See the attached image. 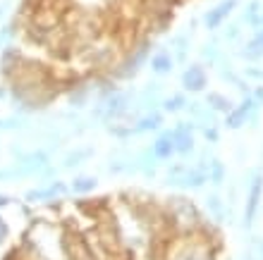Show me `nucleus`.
I'll use <instances>...</instances> for the list:
<instances>
[{"mask_svg":"<svg viewBox=\"0 0 263 260\" xmlns=\"http://www.w3.org/2000/svg\"><path fill=\"white\" fill-rule=\"evenodd\" d=\"M151 155L156 160H170L175 155V144H173V131H165L160 134L151 146Z\"/></svg>","mask_w":263,"mask_h":260,"instance_id":"7","label":"nucleus"},{"mask_svg":"<svg viewBox=\"0 0 263 260\" xmlns=\"http://www.w3.org/2000/svg\"><path fill=\"white\" fill-rule=\"evenodd\" d=\"M173 65H175V57L167 50H160V53H156L151 57V72H156V74H170Z\"/></svg>","mask_w":263,"mask_h":260,"instance_id":"10","label":"nucleus"},{"mask_svg":"<svg viewBox=\"0 0 263 260\" xmlns=\"http://www.w3.org/2000/svg\"><path fill=\"white\" fill-rule=\"evenodd\" d=\"M254 255H256L258 260H263V239H258L256 244H254Z\"/></svg>","mask_w":263,"mask_h":260,"instance_id":"24","label":"nucleus"},{"mask_svg":"<svg viewBox=\"0 0 263 260\" xmlns=\"http://www.w3.org/2000/svg\"><path fill=\"white\" fill-rule=\"evenodd\" d=\"M258 110H261V105H258L251 96L242 98V103L235 105V108L225 115V127H228V129H242L244 124H249L251 115L258 112Z\"/></svg>","mask_w":263,"mask_h":260,"instance_id":"2","label":"nucleus"},{"mask_svg":"<svg viewBox=\"0 0 263 260\" xmlns=\"http://www.w3.org/2000/svg\"><path fill=\"white\" fill-rule=\"evenodd\" d=\"M251 98H254L258 105H263V86H256V89L251 91Z\"/></svg>","mask_w":263,"mask_h":260,"instance_id":"23","label":"nucleus"},{"mask_svg":"<svg viewBox=\"0 0 263 260\" xmlns=\"http://www.w3.org/2000/svg\"><path fill=\"white\" fill-rule=\"evenodd\" d=\"M201 57L208 62H218L220 60V48H218L215 43H211V46H206V48L201 50Z\"/></svg>","mask_w":263,"mask_h":260,"instance_id":"19","label":"nucleus"},{"mask_svg":"<svg viewBox=\"0 0 263 260\" xmlns=\"http://www.w3.org/2000/svg\"><path fill=\"white\" fill-rule=\"evenodd\" d=\"M206 84H208V74L201 65H189V67L184 69V74H182V86L187 91L201 93V91L206 89Z\"/></svg>","mask_w":263,"mask_h":260,"instance_id":"4","label":"nucleus"},{"mask_svg":"<svg viewBox=\"0 0 263 260\" xmlns=\"http://www.w3.org/2000/svg\"><path fill=\"white\" fill-rule=\"evenodd\" d=\"M208 170V182L213 186H222V182H225V177H228V167H225V163H220L218 157H213L211 163L206 165Z\"/></svg>","mask_w":263,"mask_h":260,"instance_id":"12","label":"nucleus"},{"mask_svg":"<svg viewBox=\"0 0 263 260\" xmlns=\"http://www.w3.org/2000/svg\"><path fill=\"white\" fill-rule=\"evenodd\" d=\"M96 189V177H74L72 179V191L74 193H89Z\"/></svg>","mask_w":263,"mask_h":260,"instance_id":"15","label":"nucleus"},{"mask_svg":"<svg viewBox=\"0 0 263 260\" xmlns=\"http://www.w3.org/2000/svg\"><path fill=\"white\" fill-rule=\"evenodd\" d=\"M230 31H225V36H228V41H235L237 36H239V29L237 27H228Z\"/></svg>","mask_w":263,"mask_h":260,"instance_id":"25","label":"nucleus"},{"mask_svg":"<svg viewBox=\"0 0 263 260\" xmlns=\"http://www.w3.org/2000/svg\"><path fill=\"white\" fill-rule=\"evenodd\" d=\"M247 62H256L263 57V29H258L256 34L251 36L249 41H247V46H244V50L239 53Z\"/></svg>","mask_w":263,"mask_h":260,"instance_id":"8","label":"nucleus"},{"mask_svg":"<svg viewBox=\"0 0 263 260\" xmlns=\"http://www.w3.org/2000/svg\"><path fill=\"white\" fill-rule=\"evenodd\" d=\"M206 208H208V212H211V217H213L215 222H225V217H228V203L220 198V193H208L206 196Z\"/></svg>","mask_w":263,"mask_h":260,"instance_id":"9","label":"nucleus"},{"mask_svg":"<svg viewBox=\"0 0 263 260\" xmlns=\"http://www.w3.org/2000/svg\"><path fill=\"white\" fill-rule=\"evenodd\" d=\"M55 193H65V184H50L48 189H43V191H29L27 198L29 201H36V198H50V196H55Z\"/></svg>","mask_w":263,"mask_h":260,"instance_id":"17","label":"nucleus"},{"mask_svg":"<svg viewBox=\"0 0 263 260\" xmlns=\"http://www.w3.org/2000/svg\"><path fill=\"white\" fill-rule=\"evenodd\" d=\"M203 136H206V141H211V144H218V138H220V131H218V127H203Z\"/></svg>","mask_w":263,"mask_h":260,"instance_id":"21","label":"nucleus"},{"mask_svg":"<svg viewBox=\"0 0 263 260\" xmlns=\"http://www.w3.org/2000/svg\"><path fill=\"white\" fill-rule=\"evenodd\" d=\"M148 50H151V48H148L146 43H144V46H139V48L134 50V55L129 57V62L125 65V69H122L120 74H122V76H134V74H137V72H139V65H144V60L148 57Z\"/></svg>","mask_w":263,"mask_h":260,"instance_id":"11","label":"nucleus"},{"mask_svg":"<svg viewBox=\"0 0 263 260\" xmlns=\"http://www.w3.org/2000/svg\"><path fill=\"white\" fill-rule=\"evenodd\" d=\"M261 24H263V10H261Z\"/></svg>","mask_w":263,"mask_h":260,"instance_id":"28","label":"nucleus"},{"mask_svg":"<svg viewBox=\"0 0 263 260\" xmlns=\"http://www.w3.org/2000/svg\"><path fill=\"white\" fill-rule=\"evenodd\" d=\"M5 236H7V225L3 222V219H0V241L5 239Z\"/></svg>","mask_w":263,"mask_h":260,"instance_id":"26","label":"nucleus"},{"mask_svg":"<svg viewBox=\"0 0 263 260\" xmlns=\"http://www.w3.org/2000/svg\"><path fill=\"white\" fill-rule=\"evenodd\" d=\"M247 203H244V227L251 229L263 201V170H251L247 177Z\"/></svg>","mask_w":263,"mask_h":260,"instance_id":"1","label":"nucleus"},{"mask_svg":"<svg viewBox=\"0 0 263 260\" xmlns=\"http://www.w3.org/2000/svg\"><path fill=\"white\" fill-rule=\"evenodd\" d=\"M189 105V101L182 93H177V96H170V98H165L163 101V110L165 112H180V110H184Z\"/></svg>","mask_w":263,"mask_h":260,"instance_id":"16","label":"nucleus"},{"mask_svg":"<svg viewBox=\"0 0 263 260\" xmlns=\"http://www.w3.org/2000/svg\"><path fill=\"white\" fill-rule=\"evenodd\" d=\"M163 124V117L158 112H151V115H144L134 127H132V134H144V131H156Z\"/></svg>","mask_w":263,"mask_h":260,"instance_id":"14","label":"nucleus"},{"mask_svg":"<svg viewBox=\"0 0 263 260\" xmlns=\"http://www.w3.org/2000/svg\"><path fill=\"white\" fill-rule=\"evenodd\" d=\"M206 105L213 110V112H225V115L235 108V105H232V101H230L228 96L218 93V91H211V93H208V96H206Z\"/></svg>","mask_w":263,"mask_h":260,"instance_id":"13","label":"nucleus"},{"mask_svg":"<svg viewBox=\"0 0 263 260\" xmlns=\"http://www.w3.org/2000/svg\"><path fill=\"white\" fill-rule=\"evenodd\" d=\"M173 144L175 153L187 155L194 151V122H177L173 129Z\"/></svg>","mask_w":263,"mask_h":260,"instance_id":"3","label":"nucleus"},{"mask_svg":"<svg viewBox=\"0 0 263 260\" xmlns=\"http://www.w3.org/2000/svg\"><path fill=\"white\" fill-rule=\"evenodd\" d=\"M244 76H247V79H258V82H263V69L261 67H247L244 69Z\"/></svg>","mask_w":263,"mask_h":260,"instance_id":"22","label":"nucleus"},{"mask_svg":"<svg viewBox=\"0 0 263 260\" xmlns=\"http://www.w3.org/2000/svg\"><path fill=\"white\" fill-rule=\"evenodd\" d=\"M242 260H254V255H244V258Z\"/></svg>","mask_w":263,"mask_h":260,"instance_id":"27","label":"nucleus"},{"mask_svg":"<svg viewBox=\"0 0 263 260\" xmlns=\"http://www.w3.org/2000/svg\"><path fill=\"white\" fill-rule=\"evenodd\" d=\"M91 151H79V153H72V155H67V160H65V167H72V165H79V160L82 157H89Z\"/></svg>","mask_w":263,"mask_h":260,"instance_id":"20","label":"nucleus"},{"mask_svg":"<svg viewBox=\"0 0 263 260\" xmlns=\"http://www.w3.org/2000/svg\"><path fill=\"white\" fill-rule=\"evenodd\" d=\"M237 5V0H225V3H220L218 7H213V10H208V14H206V29H218L222 24V22L228 19V14L232 12V7Z\"/></svg>","mask_w":263,"mask_h":260,"instance_id":"6","label":"nucleus"},{"mask_svg":"<svg viewBox=\"0 0 263 260\" xmlns=\"http://www.w3.org/2000/svg\"><path fill=\"white\" fill-rule=\"evenodd\" d=\"M175 260H211L201 248H184L182 253L175 255Z\"/></svg>","mask_w":263,"mask_h":260,"instance_id":"18","label":"nucleus"},{"mask_svg":"<svg viewBox=\"0 0 263 260\" xmlns=\"http://www.w3.org/2000/svg\"><path fill=\"white\" fill-rule=\"evenodd\" d=\"M132 105V96L129 93H115L112 91V96L108 98L103 103V108H101V115L103 117H122L129 110Z\"/></svg>","mask_w":263,"mask_h":260,"instance_id":"5","label":"nucleus"}]
</instances>
